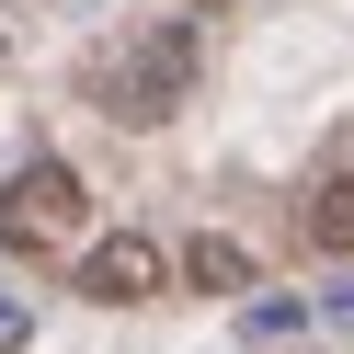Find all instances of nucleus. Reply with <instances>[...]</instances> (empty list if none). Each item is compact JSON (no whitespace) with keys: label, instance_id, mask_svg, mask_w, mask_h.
<instances>
[{"label":"nucleus","instance_id":"nucleus-1","mask_svg":"<svg viewBox=\"0 0 354 354\" xmlns=\"http://www.w3.org/2000/svg\"><path fill=\"white\" fill-rule=\"evenodd\" d=\"M194 69H206L194 24H149L126 57H103V115H115V126H171L183 92H194Z\"/></svg>","mask_w":354,"mask_h":354},{"label":"nucleus","instance_id":"nucleus-2","mask_svg":"<svg viewBox=\"0 0 354 354\" xmlns=\"http://www.w3.org/2000/svg\"><path fill=\"white\" fill-rule=\"evenodd\" d=\"M80 217H92L80 171L69 160H24L0 183V252H57V240H80Z\"/></svg>","mask_w":354,"mask_h":354},{"label":"nucleus","instance_id":"nucleus-3","mask_svg":"<svg viewBox=\"0 0 354 354\" xmlns=\"http://www.w3.org/2000/svg\"><path fill=\"white\" fill-rule=\"evenodd\" d=\"M80 297H103V308H138V297H160V252H149L138 229L92 240V252H80Z\"/></svg>","mask_w":354,"mask_h":354},{"label":"nucleus","instance_id":"nucleus-4","mask_svg":"<svg viewBox=\"0 0 354 354\" xmlns=\"http://www.w3.org/2000/svg\"><path fill=\"white\" fill-rule=\"evenodd\" d=\"M183 286H194V297H240V286H252V252H240V240H183Z\"/></svg>","mask_w":354,"mask_h":354},{"label":"nucleus","instance_id":"nucleus-5","mask_svg":"<svg viewBox=\"0 0 354 354\" xmlns=\"http://www.w3.org/2000/svg\"><path fill=\"white\" fill-rule=\"evenodd\" d=\"M308 240H320V252H343V263H354V171H331V183L308 194Z\"/></svg>","mask_w":354,"mask_h":354},{"label":"nucleus","instance_id":"nucleus-6","mask_svg":"<svg viewBox=\"0 0 354 354\" xmlns=\"http://www.w3.org/2000/svg\"><path fill=\"white\" fill-rule=\"evenodd\" d=\"M240 331H252V343H286V331H308V308H297V297H252Z\"/></svg>","mask_w":354,"mask_h":354},{"label":"nucleus","instance_id":"nucleus-7","mask_svg":"<svg viewBox=\"0 0 354 354\" xmlns=\"http://www.w3.org/2000/svg\"><path fill=\"white\" fill-rule=\"evenodd\" d=\"M24 343H35V308H24V297H0V354H24Z\"/></svg>","mask_w":354,"mask_h":354}]
</instances>
